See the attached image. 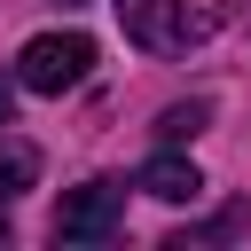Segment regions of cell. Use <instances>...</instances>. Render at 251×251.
<instances>
[{"label":"cell","instance_id":"6","mask_svg":"<svg viewBox=\"0 0 251 251\" xmlns=\"http://www.w3.org/2000/svg\"><path fill=\"white\" fill-rule=\"evenodd\" d=\"M204 118H212V102H173V110L157 118V141H196Z\"/></svg>","mask_w":251,"mask_h":251},{"label":"cell","instance_id":"7","mask_svg":"<svg viewBox=\"0 0 251 251\" xmlns=\"http://www.w3.org/2000/svg\"><path fill=\"white\" fill-rule=\"evenodd\" d=\"M8 110H16V78H0V126H8Z\"/></svg>","mask_w":251,"mask_h":251},{"label":"cell","instance_id":"3","mask_svg":"<svg viewBox=\"0 0 251 251\" xmlns=\"http://www.w3.org/2000/svg\"><path fill=\"white\" fill-rule=\"evenodd\" d=\"M110 8H118L126 39H133V47H149V55H180V47L196 39L188 0H110Z\"/></svg>","mask_w":251,"mask_h":251},{"label":"cell","instance_id":"8","mask_svg":"<svg viewBox=\"0 0 251 251\" xmlns=\"http://www.w3.org/2000/svg\"><path fill=\"white\" fill-rule=\"evenodd\" d=\"M63 8H86V0H63Z\"/></svg>","mask_w":251,"mask_h":251},{"label":"cell","instance_id":"4","mask_svg":"<svg viewBox=\"0 0 251 251\" xmlns=\"http://www.w3.org/2000/svg\"><path fill=\"white\" fill-rule=\"evenodd\" d=\"M133 188H149L157 204H196V196H204V173H196L188 157H173V149H165V157H149V165L133 173Z\"/></svg>","mask_w":251,"mask_h":251},{"label":"cell","instance_id":"5","mask_svg":"<svg viewBox=\"0 0 251 251\" xmlns=\"http://www.w3.org/2000/svg\"><path fill=\"white\" fill-rule=\"evenodd\" d=\"M31 180H39V149H31V141H0V204L24 196Z\"/></svg>","mask_w":251,"mask_h":251},{"label":"cell","instance_id":"1","mask_svg":"<svg viewBox=\"0 0 251 251\" xmlns=\"http://www.w3.org/2000/svg\"><path fill=\"white\" fill-rule=\"evenodd\" d=\"M86 71H94V39L86 31H39L16 55V86L24 94H71Z\"/></svg>","mask_w":251,"mask_h":251},{"label":"cell","instance_id":"2","mask_svg":"<svg viewBox=\"0 0 251 251\" xmlns=\"http://www.w3.org/2000/svg\"><path fill=\"white\" fill-rule=\"evenodd\" d=\"M126 227V180H78L55 204V243H110Z\"/></svg>","mask_w":251,"mask_h":251}]
</instances>
